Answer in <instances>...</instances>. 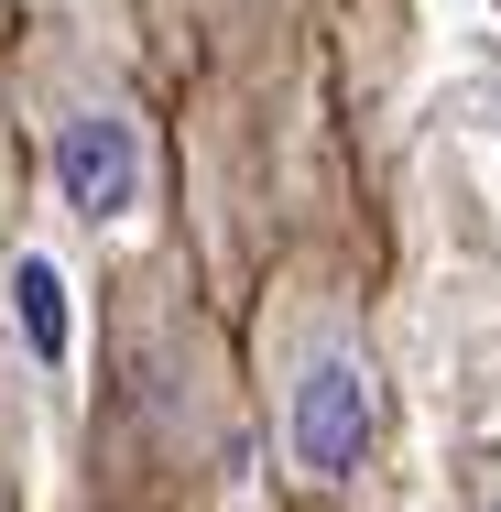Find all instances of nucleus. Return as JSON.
<instances>
[{"label": "nucleus", "mask_w": 501, "mask_h": 512, "mask_svg": "<svg viewBox=\"0 0 501 512\" xmlns=\"http://www.w3.org/2000/svg\"><path fill=\"white\" fill-rule=\"evenodd\" d=\"M469 512H501V447H491V458H469Z\"/></svg>", "instance_id": "4"}, {"label": "nucleus", "mask_w": 501, "mask_h": 512, "mask_svg": "<svg viewBox=\"0 0 501 512\" xmlns=\"http://www.w3.org/2000/svg\"><path fill=\"white\" fill-rule=\"evenodd\" d=\"M273 447H284V480L305 502H338L371 447H382V349L360 306H295L284 316V349H273Z\"/></svg>", "instance_id": "1"}, {"label": "nucleus", "mask_w": 501, "mask_h": 512, "mask_svg": "<svg viewBox=\"0 0 501 512\" xmlns=\"http://www.w3.org/2000/svg\"><path fill=\"white\" fill-rule=\"evenodd\" d=\"M33 109H44L55 197L77 207L88 229H109V218H131V207L153 197V131H142V99L109 77L99 55H77V44H44Z\"/></svg>", "instance_id": "2"}, {"label": "nucleus", "mask_w": 501, "mask_h": 512, "mask_svg": "<svg viewBox=\"0 0 501 512\" xmlns=\"http://www.w3.org/2000/svg\"><path fill=\"white\" fill-rule=\"evenodd\" d=\"M11 229H22V142L0 120V273H11Z\"/></svg>", "instance_id": "3"}]
</instances>
